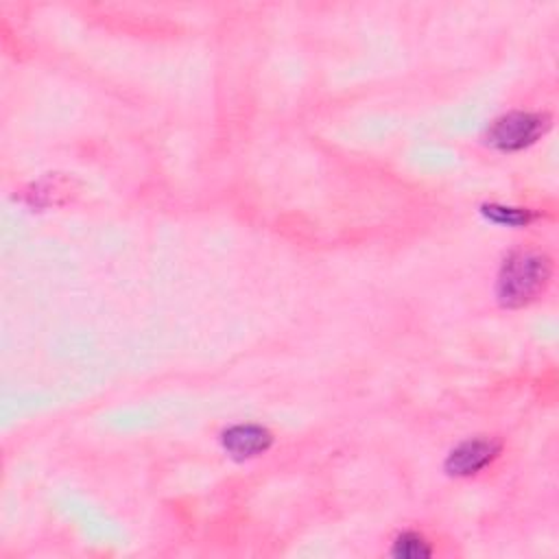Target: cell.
Here are the masks:
<instances>
[{
	"label": "cell",
	"instance_id": "6",
	"mask_svg": "<svg viewBox=\"0 0 559 559\" xmlns=\"http://www.w3.org/2000/svg\"><path fill=\"white\" fill-rule=\"evenodd\" d=\"M483 214L498 223V225H509V227H520V225H526L533 214L528 210H522V207H507V205H496V203H489V205H483Z\"/></svg>",
	"mask_w": 559,
	"mask_h": 559
},
{
	"label": "cell",
	"instance_id": "5",
	"mask_svg": "<svg viewBox=\"0 0 559 559\" xmlns=\"http://www.w3.org/2000/svg\"><path fill=\"white\" fill-rule=\"evenodd\" d=\"M391 555L400 557V559H424V557L432 555V548L419 533L404 531L395 537Z\"/></svg>",
	"mask_w": 559,
	"mask_h": 559
},
{
	"label": "cell",
	"instance_id": "2",
	"mask_svg": "<svg viewBox=\"0 0 559 559\" xmlns=\"http://www.w3.org/2000/svg\"><path fill=\"white\" fill-rule=\"evenodd\" d=\"M550 129V116L542 111H509L496 118L487 131V142L504 153L535 144Z\"/></svg>",
	"mask_w": 559,
	"mask_h": 559
},
{
	"label": "cell",
	"instance_id": "4",
	"mask_svg": "<svg viewBox=\"0 0 559 559\" xmlns=\"http://www.w3.org/2000/svg\"><path fill=\"white\" fill-rule=\"evenodd\" d=\"M221 443L231 459L245 461L264 454L273 443V435L260 424H236L221 432Z\"/></svg>",
	"mask_w": 559,
	"mask_h": 559
},
{
	"label": "cell",
	"instance_id": "1",
	"mask_svg": "<svg viewBox=\"0 0 559 559\" xmlns=\"http://www.w3.org/2000/svg\"><path fill=\"white\" fill-rule=\"evenodd\" d=\"M552 262L544 251L518 249L507 255L498 271L496 293L502 306L520 308L537 299L548 286Z\"/></svg>",
	"mask_w": 559,
	"mask_h": 559
},
{
	"label": "cell",
	"instance_id": "3",
	"mask_svg": "<svg viewBox=\"0 0 559 559\" xmlns=\"http://www.w3.org/2000/svg\"><path fill=\"white\" fill-rule=\"evenodd\" d=\"M500 454V443L496 439L476 437L459 443L450 450L445 459V472L452 476H472L485 469Z\"/></svg>",
	"mask_w": 559,
	"mask_h": 559
}]
</instances>
